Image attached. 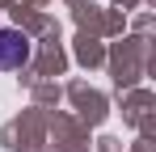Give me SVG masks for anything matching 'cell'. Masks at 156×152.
Segmentation results:
<instances>
[{
    "instance_id": "cell-1",
    "label": "cell",
    "mask_w": 156,
    "mask_h": 152,
    "mask_svg": "<svg viewBox=\"0 0 156 152\" xmlns=\"http://www.w3.org/2000/svg\"><path fill=\"white\" fill-rule=\"evenodd\" d=\"M30 55H34V42L30 34L13 30V25H0V72H13V68H26Z\"/></svg>"
}]
</instances>
